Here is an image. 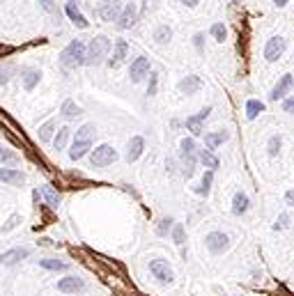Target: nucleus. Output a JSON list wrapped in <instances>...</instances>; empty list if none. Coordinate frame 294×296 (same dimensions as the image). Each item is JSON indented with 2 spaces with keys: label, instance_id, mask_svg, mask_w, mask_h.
<instances>
[{
  "label": "nucleus",
  "instance_id": "nucleus-49",
  "mask_svg": "<svg viewBox=\"0 0 294 296\" xmlns=\"http://www.w3.org/2000/svg\"><path fill=\"white\" fill-rule=\"evenodd\" d=\"M271 3H274L276 7H285V5H287V3H289V0H271Z\"/></svg>",
  "mask_w": 294,
  "mask_h": 296
},
{
  "label": "nucleus",
  "instance_id": "nucleus-42",
  "mask_svg": "<svg viewBox=\"0 0 294 296\" xmlns=\"http://www.w3.org/2000/svg\"><path fill=\"white\" fill-rule=\"evenodd\" d=\"M193 46L198 48L200 55H205V35L203 32H195V35H193Z\"/></svg>",
  "mask_w": 294,
  "mask_h": 296
},
{
  "label": "nucleus",
  "instance_id": "nucleus-50",
  "mask_svg": "<svg viewBox=\"0 0 294 296\" xmlns=\"http://www.w3.org/2000/svg\"><path fill=\"white\" fill-rule=\"evenodd\" d=\"M12 51H14L12 46H0V53H12Z\"/></svg>",
  "mask_w": 294,
  "mask_h": 296
},
{
  "label": "nucleus",
  "instance_id": "nucleus-45",
  "mask_svg": "<svg viewBox=\"0 0 294 296\" xmlns=\"http://www.w3.org/2000/svg\"><path fill=\"white\" fill-rule=\"evenodd\" d=\"M19 220H21V218H19V216L14 214V216H12V218L7 220V223H5V227H3V232H10L12 227H16V225H19Z\"/></svg>",
  "mask_w": 294,
  "mask_h": 296
},
{
  "label": "nucleus",
  "instance_id": "nucleus-15",
  "mask_svg": "<svg viewBox=\"0 0 294 296\" xmlns=\"http://www.w3.org/2000/svg\"><path fill=\"white\" fill-rule=\"evenodd\" d=\"M248 207H251V198H248V193L237 191L235 195H232V216H244L248 211Z\"/></svg>",
  "mask_w": 294,
  "mask_h": 296
},
{
  "label": "nucleus",
  "instance_id": "nucleus-23",
  "mask_svg": "<svg viewBox=\"0 0 294 296\" xmlns=\"http://www.w3.org/2000/svg\"><path fill=\"white\" fill-rule=\"evenodd\" d=\"M265 110H267L265 101H260V99H248L246 101V120H255V117H260Z\"/></svg>",
  "mask_w": 294,
  "mask_h": 296
},
{
  "label": "nucleus",
  "instance_id": "nucleus-21",
  "mask_svg": "<svg viewBox=\"0 0 294 296\" xmlns=\"http://www.w3.org/2000/svg\"><path fill=\"white\" fill-rule=\"evenodd\" d=\"M64 12H67L69 21H72V23L76 25V28H83V30H85L87 25H90V23H87V19H85V16L81 14V10H78V7H76V3H67Z\"/></svg>",
  "mask_w": 294,
  "mask_h": 296
},
{
  "label": "nucleus",
  "instance_id": "nucleus-36",
  "mask_svg": "<svg viewBox=\"0 0 294 296\" xmlns=\"http://www.w3.org/2000/svg\"><path fill=\"white\" fill-rule=\"evenodd\" d=\"M173 227H175L173 218H161L159 225H156V234H159V237H168V232H173Z\"/></svg>",
  "mask_w": 294,
  "mask_h": 296
},
{
  "label": "nucleus",
  "instance_id": "nucleus-4",
  "mask_svg": "<svg viewBox=\"0 0 294 296\" xmlns=\"http://www.w3.org/2000/svg\"><path fill=\"white\" fill-rule=\"evenodd\" d=\"M205 246H207V250L212 255H223L227 248H230V237H227L225 232L214 229V232H209L207 237H205Z\"/></svg>",
  "mask_w": 294,
  "mask_h": 296
},
{
  "label": "nucleus",
  "instance_id": "nucleus-48",
  "mask_svg": "<svg viewBox=\"0 0 294 296\" xmlns=\"http://www.w3.org/2000/svg\"><path fill=\"white\" fill-rule=\"evenodd\" d=\"M203 0H182V5H186V7H198Z\"/></svg>",
  "mask_w": 294,
  "mask_h": 296
},
{
  "label": "nucleus",
  "instance_id": "nucleus-30",
  "mask_svg": "<svg viewBox=\"0 0 294 296\" xmlns=\"http://www.w3.org/2000/svg\"><path fill=\"white\" fill-rule=\"evenodd\" d=\"M60 113H62L67 120H76L78 115H83V110H81V106H76L72 99H67L62 104V110H60Z\"/></svg>",
  "mask_w": 294,
  "mask_h": 296
},
{
  "label": "nucleus",
  "instance_id": "nucleus-3",
  "mask_svg": "<svg viewBox=\"0 0 294 296\" xmlns=\"http://www.w3.org/2000/svg\"><path fill=\"white\" fill-rule=\"evenodd\" d=\"M285 51H287V39L280 37V35H274L265 44V60L267 62H278L285 55Z\"/></svg>",
  "mask_w": 294,
  "mask_h": 296
},
{
  "label": "nucleus",
  "instance_id": "nucleus-5",
  "mask_svg": "<svg viewBox=\"0 0 294 296\" xmlns=\"http://www.w3.org/2000/svg\"><path fill=\"white\" fill-rule=\"evenodd\" d=\"M117 161V152L111 147V145H99L94 152L90 154V163L92 168H106L111 163Z\"/></svg>",
  "mask_w": 294,
  "mask_h": 296
},
{
  "label": "nucleus",
  "instance_id": "nucleus-31",
  "mask_svg": "<svg viewBox=\"0 0 294 296\" xmlns=\"http://www.w3.org/2000/svg\"><path fill=\"white\" fill-rule=\"evenodd\" d=\"M209 35H212V37L216 39L218 44H223V42H225V37H227L225 23H223V21H216V23H212V28H209Z\"/></svg>",
  "mask_w": 294,
  "mask_h": 296
},
{
  "label": "nucleus",
  "instance_id": "nucleus-38",
  "mask_svg": "<svg viewBox=\"0 0 294 296\" xmlns=\"http://www.w3.org/2000/svg\"><path fill=\"white\" fill-rule=\"evenodd\" d=\"M173 241L177 246H184V241H186V234H184V225L182 223H175V227H173Z\"/></svg>",
  "mask_w": 294,
  "mask_h": 296
},
{
  "label": "nucleus",
  "instance_id": "nucleus-12",
  "mask_svg": "<svg viewBox=\"0 0 294 296\" xmlns=\"http://www.w3.org/2000/svg\"><path fill=\"white\" fill-rule=\"evenodd\" d=\"M126 55H129V44H126V39H117V42H115V51H113V57L108 60V67L117 69L126 60Z\"/></svg>",
  "mask_w": 294,
  "mask_h": 296
},
{
  "label": "nucleus",
  "instance_id": "nucleus-29",
  "mask_svg": "<svg viewBox=\"0 0 294 296\" xmlns=\"http://www.w3.org/2000/svg\"><path fill=\"white\" fill-rule=\"evenodd\" d=\"M170 39H173V28H170L168 23L159 25V28L154 30V42L156 44H168Z\"/></svg>",
  "mask_w": 294,
  "mask_h": 296
},
{
  "label": "nucleus",
  "instance_id": "nucleus-17",
  "mask_svg": "<svg viewBox=\"0 0 294 296\" xmlns=\"http://www.w3.org/2000/svg\"><path fill=\"white\" fill-rule=\"evenodd\" d=\"M0 182L10 184V186H21L25 182V175L21 170H12V168H0Z\"/></svg>",
  "mask_w": 294,
  "mask_h": 296
},
{
  "label": "nucleus",
  "instance_id": "nucleus-40",
  "mask_svg": "<svg viewBox=\"0 0 294 296\" xmlns=\"http://www.w3.org/2000/svg\"><path fill=\"white\" fill-rule=\"evenodd\" d=\"M289 223H292L289 214H280L278 218H276V223H274V232H283V229H287Z\"/></svg>",
  "mask_w": 294,
  "mask_h": 296
},
{
  "label": "nucleus",
  "instance_id": "nucleus-7",
  "mask_svg": "<svg viewBox=\"0 0 294 296\" xmlns=\"http://www.w3.org/2000/svg\"><path fill=\"white\" fill-rule=\"evenodd\" d=\"M122 10H124V5H122V0H104L102 5H99V19L102 21H108V23H113L117 19H120Z\"/></svg>",
  "mask_w": 294,
  "mask_h": 296
},
{
  "label": "nucleus",
  "instance_id": "nucleus-20",
  "mask_svg": "<svg viewBox=\"0 0 294 296\" xmlns=\"http://www.w3.org/2000/svg\"><path fill=\"white\" fill-rule=\"evenodd\" d=\"M179 161H182V175L186 179H191L195 175V166H198V154H179Z\"/></svg>",
  "mask_w": 294,
  "mask_h": 296
},
{
  "label": "nucleus",
  "instance_id": "nucleus-2",
  "mask_svg": "<svg viewBox=\"0 0 294 296\" xmlns=\"http://www.w3.org/2000/svg\"><path fill=\"white\" fill-rule=\"evenodd\" d=\"M111 46H113V42L108 37H104V35L90 39V44H87V51H85V64H99V62H104V57L108 55Z\"/></svg>",
  "mask_w": 294,
  "mask_h": 296
},
{
  "label": "nucleus",
  "instance_id": "nucleus-9",
  "mask_svg": "<svg viewBox=\"0 0 294 296\" xmlns=\"http://www.w3.org/2000/svg\"><path fill=\"white\" fill-rule=\"evenodd\" d=\"M150 57H145V55H140V57H136L134 62H131V67H129V76H131V83H140L145 76H150Z\"/></svg>",
  "mask_w": 294,
  "mask_h": 296
},
{
  "label": "nucleus",
  "instance_id": "nucleus-47",
  "mask_svg": "<svg viewBox=\"0 0 294 296\" xmlns=\"http://www.w3.org/2000/svg\"><path fill=\"white\" fill-rule=\"evenodd\" d=\"M7 81H10V69L0 67V83H7Z\"/></svg>",
  "mask_w": 294,
  "mask_h": 296
},
{
  "label": "nucleus",
  "instance_id": "nucleus-44",
  "mask_svg": "<svg viewBox=\"0 0 294 296\" xmlns=\"http://www.w3.org/2000/svg\"><path fill=\"white\" fill-rule=\"evenodd\" d=\"M39 5H42V10L48 12V14L55 12V0H39Z\"/></svg>",
  "mask_w": 294,
  "mask_h": 296
},
{
  "label": "nucleus",
  "instance_id": "nucleus-51",
  "mask_svg": "<svg viewBox=\"0 0 294 296\" xmlns=\"http://www.w3.org/2000/svg\"><path fill=\"white\" fill-rule=\"evenodd\" d=\"M230 3H232V5H239V3H241V0H230Z\"/></svg>",
  "mask_w": 294,
  "mask_h": 296
},
{
  "label": "nucleus",
  "instance_id": "nucleus-24",
  "mask_svg": "<svg viewBox=\"0 0 294 296\" xmlns=\"http://www.w3.org/2000/svg\"><path fill=\"white\" fill-rule=\"evenodd\" d=\"M280 149H283V136L280 134L269 136V140H267V154H269L271 158H276L280 154Z\"/></svg>",
  "mask_w": 294,
  "mask_h": 296
},
{
  "label": "nucleus",
  "instance_id": "nucleus-37",
  "mask_svg": "<svg viewBox=\"0 0 294 296\" xmlns=\"http://www.w3.org/2000/svg\"><path fill=\"white\" fill-rule=\"evenodd\" d=\"M179 154H198V145L193 138H184L179 143Z\"/></svg>",
  "mask_w": 294,
  "mask_h": 296
},
{
  "label": "nucleus",
  "instance_id": "nucleus-41",
  "mask_svg": "<svg viewBox=\"0 0 294 296\" xmlns=\"http://www.w3.org/2000/svg\"><path fill=\"white\" fill-rule=\"evenodd\" d=\"M156 90H159V74L156 72H150V83H147V94L154 96Z\"/></svg>",
  "mask_w": 294,
  "mask_h": 296
},
{
  "label": "nucleus",
  "instance_id": "nucleus-25",
  "mask_svg": "<svg viewBox=\"0 0 294 296\" xmlns=\"http://www.w3.org/2000/svg\"><path fill=\"white\" fill-rule=\"evenodd\" d=\"M96 136V126L94 124H83L81 129L76 131V136H74V140H78V143H92V138Z\"/></svg>",
  "mask_w": 294,
  "mask_h": 296
},
{
  "label": "nucleus",
  "instance_id": "nucleus-35",
  "mask_svg": "<svg viewBox=\"0 0 294 296\" xmlns=\"http://www.w3.org/2000/svg\"><path fill=\"white\" fill-rule=\"evenodd\" d=\"M69 134H72V131H69L67 126L58 129V136H55V140H53V147L55 149H64V145H67V140H69Z\"/></svg>",
  "mask_w": 294,
  "mask_h": 296
},
{
  "label": "nucleus",
  "instance_id": "nucleus-27",
  "mask_svg": "<svg viewBox=\"0 0 294 296\" xmlns=\"http://www.w3.org/2000/svg\"><path fill=\"white\" fill-rule=\"evenodd\" d=\"M39 78H42V72H39V69H25L23 72V87L25 90H35Z\"/></svg>",
  "mask_w": 294,
  "mask_h": 296
},
{
  "label": "nucleus",
  "instance_id": "nucleus-11",
  "mask_svg": "<svg viewBox=\"0 0 294 296\" xmlns=\"http://www.w3.org/2000/svg\"><path fill=\"white\" fill-rule=\"evenodd\" d=\"M136 21H138V7H136V3H126L124 10H122L120 19H117V28L120 30H129L136 25Z\"/></svg>",
  "mask_w": 294,
  "mask_h": 296
},
{
  "label": "nucleus",
  "instance_id": "nucleus-19",
  "mask_svg": "<svg viewBox=\"0 0 294 296\" xmlns=\"http://www.w3.org/2000/svg\"><path fill=\"white\" fill-rule=\"evenodd\" d=\"M227 138H230V134H227L225 129H223V131H212V134H205V147L214 152V149L221 147Z\"/></svg>",
  "mask_w": 294,
  "mask_h": 296
},
{
  "label": "nucleus",
  "instance_id": "nucleus-32",
  "mask_svg": "<svg viewBox=\"0 0 294 296\" xmlns=\"http://www.w3.org/2000/svg\"><path fill=\"white\" fill-rule=\"evenodd\" d=\"M42 195H44V200H46L48 207H58L60 205V193L55 191L53 186H42Z\"/></svg>",
  "mask_w": 294,
  "mask_h": 296
},
{
  "label": "nucleus",
  "instance_id": "nucleus-1",
  "mask_svg": "<svg viewBox=\"0 0 294 296\" xmlns=\"http://www.w3.org/2000/svg\"><path fill=\"white\" fill-rule=\"evenodd\" d=\"M85 51L87 48L83 46L81 39H74V42L67 44L62 53H60V62H62L64 69H76L81 64H85Z\"/></svg>",
  "mask_w": 294,
  "mask_h": 296
},
{
  "label": "nucleus",
  "instance_id": "nucleus-16",
  "mask_svg": "<svg viewBox=\"0 0 294 296\" xmlns=\"http://www.w3.org/2000/svg\"><path fill=\"white\" fill-rule=\"evenodd\" d=\"M200 87H203V78L195 76V74H191V76H186V78H182V81H179L177 90L182 92V94H195Z\"/></svg>",
  "mask_w": 294,
  "mask_h": 296
},
{
  "label": "nucleus",
  "instance_id": "nucleus-18",
  "mask_svg": "<svg viewBox=\"0 0 294 296\" xmlns=\"http://www.w3.org/2000/svg\"><path fill=\"white\" fill-rule=\"evenodd\" d=\"M30 250L28 248H12L7 253L0 255V264H5V267H14L16 262H21L23 257H28Z\"/></svg>",
  "mask_w": 294,
  "mask_h": 296
},
{
  "label": "nucleus",
  "instance_id": "nucleus-14",
  "mask_svg": "<svg viewBox=\"0 0 294 296\" xmlns=\"http://www.w3.org/2000/svg\"><path fill=\"white\" fill-rule=\"evenodd\" d=\"M143 152H145V138L143 136H134V138L129 140V145H126V161L129 163L138 161V158L143 156Z\"/></svg>",
  "mask_w": 294,
  "mask_h": 296
},
{
  "label": "nucleus",
  "instance_id": "nucleus-22",
  "mask_svg": "<svg viewBox=\"0 0 294 296\" xmlns=\"http://www.w3.org/2000/svg\"><path fill=\"white\" fill-rule=\"evenodd\" d=\"M198 163H203L207 170H216V168L221 166L218 156L212 152V149H198Z\"/></svg>",
  "mask_w": 294,
  "mask_h": 296
},
{
  "label": "nucleus",
  "instance_id": "nucleus-43",
  "mask_svg": "<svg viewBox=\"0 0 294 296\" xmlns=\"http://www.w3.org/2000/svg\"><path fill=\"white\" fill-rule=\"evenodd\" d=\"M283 113L294 115V94H289L287 99H283Z\"/></svg>",
  "mask_w": 294,
  "mask_h": 296
},
{
  "label": "nucleus",
  "instance_id": "nucleus-13",
  "mask_svg": "<svg viewBox=\"0 0 294 296\" xmlns=\"http://www.w3.org/2000/svg\"><path fill=\"white\" fill-rule=\"evenodd\" d=\"M83 289H85V282L76 276H67L62 280H58V291H62V294H76V291Z\"/></svg>",
  "mask_w": 294,
  "mask_h": 296
},
{
  "label": "nucleus",
  "instance_id": "nucleus-39",
  "mask_svg": "<svg viewBox=\"0 0 294 296\" xmlns=\"http://www.w3.org/2000/svg\"><path fill=\"white\" fill-rule=\"evenodd\" d=\"M0 163H10V166H14V163H19V156H16L12 149L0 147Z\"/></svg>",
  "mask_w": 294,
  "mask_h": 296
},
{
  "label": "nucleus",
  "instance_id": "nucleus-8",
  "mask_svg": "<svg viewBox=\"0 0 294 296\" xmlns=\"http://www.w3.org/2000/svg\"><path fill=\"white\" fill-rule=\"evenodd\" d=\"M294 87V76L292 74H283V76L278 78V83L274 85V90H271L269 94V101H280V99H287L289 92H292Z\"/></svg>",
  "mask_w": 294,
  "mask_h": 296
},
{
  "label": "nucleus",
  "instance_id": "nucleus-34",
  "mask_svg": "<svg viewBox=\"0 0 294 296\" xmlns=\"http://www.w3.org/2000/svg\"><path fill=\"white\" fill-rule=\"evenodd\" d=\"M55 129H58V122L48 120L44 126H39V140H51V136H53Z\"/></svg>",
  "mask_w": 294,
  "mask_h": 296
},
{
  "label": "nucleus",
  "instance_id": "nucleus-33",
  "mask_svg": "<svg viewBox=\"0 0 294 296\" xmlns=\"http://www.w3.org/2000/svg\"><path fill=\"white\" fill-rule=\"evenodd\" d=\"M39 267L48 269V271H64V269H67V264H64V262H60V259L44 257V259H39Z\"/></svg>",
  "mask_w": 294,
  "mask_h": 296
},
{
  "label": "nucleus",
  "instance_id": "nucleus-46",
  "mask_svg": "<svg viewBox=\"0 0 294 296\" xmlns=\"http://www.w3.org/2000/svg\"><path fill=\"white\" fill-rule=\"evenodd\" d=\"M285 205L294 207V188H287V191H285Z\"/></svg>",
  "mask_w": 294,
  "mask_h": 296
},
{
  "label": "nucleus",
  "instance_id": "nucleus-28",
  "mask_svg": "<svg viewBox=\"0 0 294 296\" xmlns=\"http://www.w3.org/2000/svg\"><path fill=\"white\" fill-rule=\"evenodd\" d=\"M212 184H214V170H207V172L203 175V182H200V186L195 188V193H198V195H205V198H207L209 191H212Z\"/></svg>",
  "mask_w": 294,
  "mask_h": 296
},
{
  "label": "nucleus",
  "instance_id": "nucleus-6",
  "mask_svg": "<svg viewBox=\"0 0 294 296\" xmlns=\"http://www.w3.org/2000/svg\"><path fill=\"white\" fill-rule=\"evenodd\" d=\"M150 273L161 282V285H170V282L175 280V273H173V269H170L168 259H161V257L152 259L150 262Z\"/></svg>",
  "mask_w": 294,
  "mask_h": 296
},
{
  "label": "nucleus",
  "instance_id": "nucleus-26",
  "mask_svg": "<svg viewBox=\"0 0 294 296\" xmlns=\"http://www.w3.org/2000/svg\"><path fill=\"white\" fill-rule=\"evenodd\" d=\"M90 149H92V143H78V140H74L72 149H69V158H72V161H78V158H83Z\"/></svg>",
  "mask_w": 294,
  "mask_h": 296
},
{
  "label": "nucleus",
  "instance_id": "nucleus-10",
  "mask_svg": "<svg viewBox=\"0 0 294 296\" xmlns=\"http://www.w3.org/2000/svg\"><path fill=\"white\" fill-rule=\"evenodd\" d=\"M209 113H212V106H207V108H203L198 115H191V117H186V129L191 131V136H203L205 131H203V124H205V120L209 117Z\"/></svg>",
  "mask_w": 294,
  "mask_h": 296
}]
</instances>
